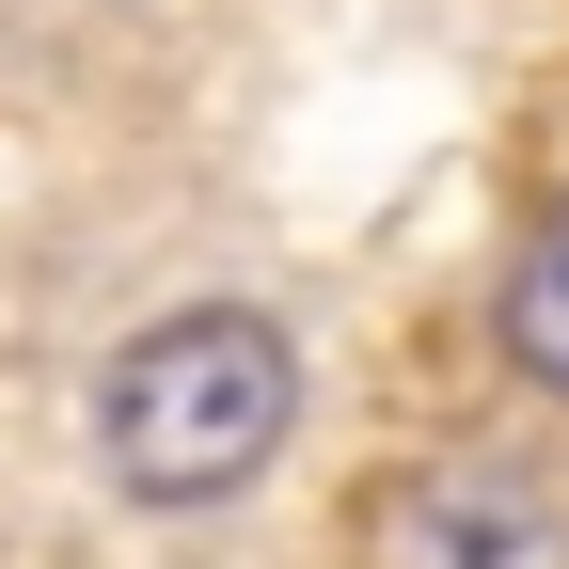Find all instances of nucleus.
<instances>
[{"label": "nucleus", "instance_id": "7ed1b4c3", "mask_svg": "<svg viewBox=\"0 0 569 569\" xmlns=\"http://www.w3.org/2000/svg\"><path fill=\"white\" fill-rule=\"evenodd\" d=\"M507 348H522V380L538 396H569V206L522 238V269H507Z\"/></svg>", "mask_w": 569, "mask_h": 569}, {"label": "nucleus", "instance_id": "f03ea898", "mask_svg": "<svg viewBox=\"0 0 569 569\" xmlns=\"http://www.w3.org/2000/svg\"><path fill=\"white\" fill-rule=\"evenodd\" d=\"M396 569H553V522L522 475H443V490H411Z\"/></svg>", "mask_w": 569, "mask_h": 569}, {"label": "nucleus", "instance_id": "f257e3e1", "mask_svg": "<svg viewBox=\"0 0 569 569\" xmlns=\"http://www.w3.org/2000/svg\"><path fill=\"white\" fill-rule=\"evenodd\" d=\"M284 411H301V365H284V332L238 317V301L159 317L111 365V396H96L111 475L142 490V507H222V490H253L269 443H284Z\"/></svg>", "mask_w": 569, "mask_h": 569}]
</instances>
